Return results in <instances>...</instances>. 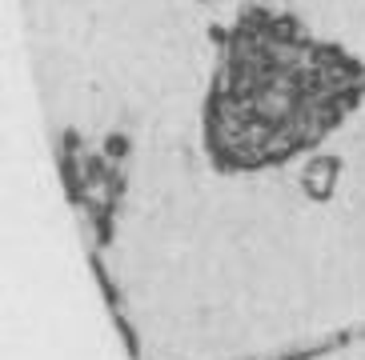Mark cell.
<instances>
[{"mask_svg":"<svg viewBox=\"0 0 365 360\" xmlns=\"http://www.w3.org/2000/svg\"><path fill=\"white\" fill-rule=\"evenodd\" d=\"M365 100V64L293 12L245 4L205 96V152L221 172H265L317 149Z\"/></svg>","mask_w":365,"mask_h":360,"instance_id":"cell-1","label":"cell"},{"mask_svg":"<svg viewBox=\"0 0 365 360\" xmlns=\"http://www.w3.org/2000/svg\"><path fill=\"white\" fill-rule=\"evenodd\" d=\"M337 176H341V160L337 157H313L305 176H301V184H305V192H309L313 201H325L333 192V180Z\"/></svg>","mask_w":365,"mask_h":360,"instance_id":"cell-2","label":"cell"},{"mask_svg":"<svg viewBox=\"0 0 365 360\" xmlns=\"http://www.w3.org/2000/svg\"><path fill=\"white\" fill-rule=\"evenodd\" d=\"M105 152H108V157H125V152H129V137H108L105 140Z\"/></svg>","mask_w":365,"mask_h":360,"instance_id":"cell-3","label":"cell"}]
</instances>
